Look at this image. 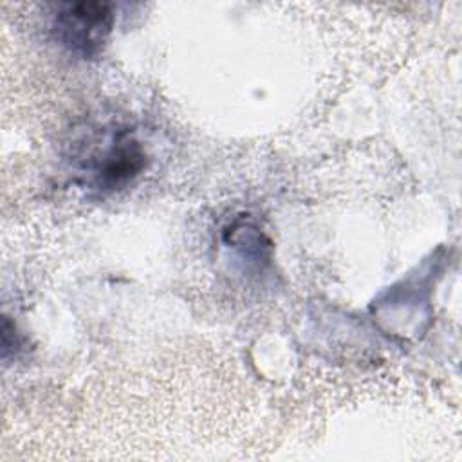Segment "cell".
I'll return each instance as SVG.
<instances>
[{
  "mask_svg": "<svg viewBox=\"0 0 462 462\" xmlns=\"http://www.w3.org/2000/svg\"><path fill=\"white\" fill-rule=\"evenodd\" d=\"M146 166V152L134 130L114 126L101 134V141L88 146L79 171L85 184L99 193L126 188Z\"/></svg>",
  "mask_w": 462,
  "mask_h": 462,
  "instance_id": "obj_1",
  "label": "cell"
},
{
  "mask_svg": "<svg viewBox=\"0 0 462 462\" xmlns=\"http://www.w3.org/2000/svg\"><path fill=\"white\" fill-rule=\"evenodd\" d=\"M51 31L70 54L88 60L103 52L116 22L110 2L51 4Z\"/></svg>",
  "mask_w": 462,
  "mask_h": 462,
  "instance_id": "obj_2",
  "label": "cell"
}]
</instances>
